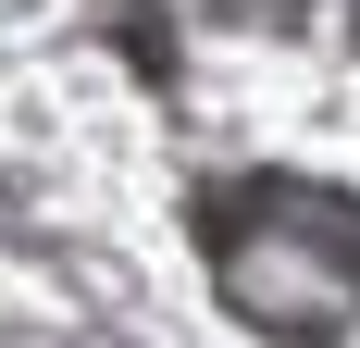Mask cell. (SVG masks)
<instances>
[{
	"instance_id": "6da1fadb",
	"label": "cell",
	"mask_w": 360,
	"mask_h": 348,
	"mask_svg": "<svg viewBox=\"0 0 360 348\" xmlns=\"http://www.w3.org/2000/svg\"><path fill=\"white\" fill-rule=\"evenodd\" d=\"M199 249H212L224 311L286 348H335L360 323V199L311 174H236L199 187Z\"/></svg>"
},
{
	"instance_id": "7a4b0ae2",
	"label": "cell",
	"mask_w": 360,
	"mask_h": 348,
	"mask_svg": "<svg viewBox=\"0 0 360 348\" xmlns=\"http://www.w3.org/2000/svg\"><path fill=\"white\" fill-rule=\"evenodd\" d=\"M199 13H224V25H286V13H311V0H199Z\"/></svg>"
}]
</instances>
